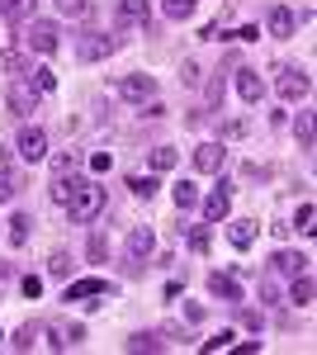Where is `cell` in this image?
<instances>
[{
  "mask_svg": "<svg viewBox=\"0 0 317 355\" xmlns=\"http://www.w3.org/2000/svg\"><path fill=\"white\" fill-rule=\"evenodd\" d=\"M100 209H105V190L95 185V180H85L71 199H67V214H71V223H95L100 218Z\"/></svg>",
  "mask_w": 317,
  "mask_h": 355,
  "instance_id": "6da1fadb",
  "label": "cell"
},
{
  "mask_svg": "<svg viewBox=\"0 0 317 355\" xmlns=\"http://www.w3.org/2000/svg\"><path fill=\"white\" fill-rule=\"evenodd\" d=\"M24 43H28V53L53 57V53H57V43H62V28H57L53 19H28V28H24Z\"/></svg>",
  "mask_w": 317,
  "mask_h": 355,
  "instance_id": "7a4b0ae2",
  "label": "cell"
},
{
  "mask_svg": "<svg viewBox=\"0 0 317 355\" xmlns=\"http://www.w3.org/2000/svg\"><path fill=\"white\" fill-rule=\"evenodd\" d=\"M114 48H119V43H114L109 33H95V28L76 38V57H80V62H105V57L114 53Z\"/></svg>",
  "mask_w": 317,
  "mask_h": 355,
  "instance_id": "3957f363",
  "label": "cell"
},
{
  "mask_svg": "<svg viewBox=\"0 0 317 355\" xmlns=\"http://www.w3.org/2000/svg\"><path fill=\"white\" fill-rule=\"evenodd\" d=\"M275 90H280V100H284V105H293V100H303V95L313 90V81H308V71L284 67V71H280V81H275Z\"/></svg>",
  "mask_w": 317,
  "mask_h": 355,
  "instance_id": "277c9868",
  "label": "cell"
},
{
  "mask_svg": "<svg viewBox=\"0 0 317 355\" xmlns=\"http://www.w3.org/2000/svg\"><path fill=\"white\" fill-rule=\"evenodd\" d=\"M15 152H19L24 162H43V157H48V133H43V128H33V123H28V128H19Z\"/></svg>",
  "mask_w": 317,
  "mask_h": 355,
  "instance_id": "5b68a950",
  "label": "cell"
},
{
  "mask_svg": "<svg viewBox=\"0 0 317 355\" xmlns=\"http://www.w3.org/2000/svg\"><path fill=\"white\" fill-rule=\"evenodd\" d=\"M152 251H157V232H152V227H132L128 232V266L132 270H142Z\"/></svg>",
  "mask_w": 317,
  "mask_h": 355,
  "instance_id": "8992f818",
  "label": "cell"
},
{
  "mask_svg": "<svg viewBox=\"0 0 317 355\" xmlns=\"http://www.w3.org/2000/svg\"><path fill=\"white\" fill-rule=\"evenodd\" d=\"M38 105H43V90L33 81H15L10 85V110L15 114H38Z\"/></svg>",
  "mask_w": 317,
  "mask_h": 355,
  "instance_id": "52a82bcc",
  "label": "cell"
},
{
  "mask_svg": "<svg viewBox=\"0 0 317 355\" xmlns=\"http://www.w3.org/2000/svg\"><path fill=\"white\" fill-rule=\"evenodd\" d=\"M119 95L132 100V105H147V100H157V76H123Z\"/></svg>",
  "mask_w": 317,
  "mask_h": 355,
  "instance_id": "ba28073f",
  "label": "cell"
},
{
  "mask_svg": "<svg viewBox=\"0 0 317 355\" xmlns=\"http://www.w3.org/2000/svg\"><path fill=\"white\" fill-rule=\"evenodd\" d=\"M85 185V175H76V171H53V185H48V194H53V204H62L67 209V199Z\"/></svg>",
  "mask_w": 317,
  "mask_h": 355,
  "instance_id": "9c48e42d",
  "label": "cell"
},
{
  "mask_svg": "<svg viewBox=\"0 0 317 355\" xmlns=\"http://www.w3.org/2000/svg\"><path fill=\"white\" fill-rule=\"evenodd\" d=\"M109 284L100 279V275H90V279H71L67 284V303H80V299H105Z\"/></svg>",
  "mask_w": 317,
  "mask_h": 355,
  "instance_id": "30bf717a",
  "label": "cell"
},
{
  "mask_svg": "<svg viewBox=\"0 0 317 355\" xmlns=\"http://www.w3.org/2000/svg\"><path fill=\"white\" fill-rule=\"evenodd\" d=\"M204 199V218L209 223H223L228 214H232V194H228V185H218L213 194H199Z\"/></svg>",
  "mask_w": 317,
  "mask_h": 355,
  "instance_id": "8fae6325",
  "label": "cell"
},
{
  "mask_svg": "<svg viewBox=\"0 0 317 355\" xmlns=\"http://www.w3.org/2000/svg\"><path fill=\"white\" fill-rule=\"evenodd\" d=\"M308 270V256H298V251H275V256H270V275H303Z\"/></svg>",
  "mask_w": 317,
  "mask_h": 355,
  "instance_id": "7c38bea8",
  "label": "cell"
},
{
  "mask_svg": "<svg viewBox=\"0 0 317 355\" xmlns=\"http://www.w3.org/2000/svg\"><path fill=\"white\" fill-rule=\"evenodd\" d=\"M0 71H5V76H28V71H33V57H28L24 48H5V53H0Z\"/></svg>",
  "mask_w": 317,
  "mask_h": 355,
  "instance_id": "4fadbf2b",
  "label": "cell"
},
{
  "mask_svg": "<svg viewBox=\"0 0 317 355\" xmlns=\"http://www.w3.org/2000/svg\"><path fill=\"white\" fill-rule=\"evenodd\" d=\"M194 171H204V175L223 171V142H204V147H194Z\"/></svg>",
  "mask_w": 317,
  "mask_h": 355,
  "instance_id": "5bb4252c",
  "label": "cell"
},
{
  "mask_svg": "<svg viewBox=\"0 0 317 355\" xmlns=\"http://www.w3.org/2000/svg\"><path fill=\"white\" fill-rule=\"evenodd\" d=\"M237 95L246 100V105H256L265 95V81H261V71H251V67H241L237 71Z\"/></svg>",
  "mask_w": 317,
  "mask_h": 355,
  "instance_id": "9a60e30c",
  "label": "cell"
},
{
  "mask_svg": "<svg viewBox=\"0 0 317 355\" xmlns=\"http://www.w3.org/2000/svg\"><path fill=\"white\" fill-rule=\"evenodd\" d=\"M293 28H298L293 10L289 5H275V10H270V33H275V38H293Z\"/></svg>",
  "mask_w": 317,
  "mask_h": 355,
  "instance_id": "2e32d148",
  "label": "cell"
},
{
  "mask_svg": "<svg viewBox=\"0 0 317 355\" xmlns=\"http://www.w3.org/2000/svg\"><path fill=\"white\" fill-rule=\"evenodd\" d=\"M19 190H24V171H15V166L5 162L0 166V204H10Z\"/></svg>",
  "mask_w": 317,
  "mask_h": 355,
  "instance_id": "e0dca14e",
  "label": "cell"
},
{
  "mask_svg": "<svg viewBox=\"0 0 317 355\" xmlns=\"http://www.w3.org/2000/svg\"><path fill=\"white\" fill-rule=\"evenodd\" d=\"M228 242L237 246V251H246V246L256 242V223H251V218H232V223H228Z\"/></svg>",
  "mask_w": 317,
  "mask_h": 355,
  "instance_id": "ac0fdd59",
  "label": "cell"
},
{
  "mask_svg": "<svg viewBox=\"0 0 317 355\" xmlns=\"http://www.w3.org/2000/svg\"><path fill=\"white\" fill-rule=\"evenodd\" d=\"M209 289L218 294V299H228V303H241V284L232 279V275H223V270L209 275Z\"/></svg>",
  "mask_w": 317,
  "mask_h": 355,
  "instance_id": "d6986e66",
  "label": "cell"
},
{
  "mask_svg": "<svg viewBox=\"0 0 317 355\" xmlns=\"http://www.w3.org/2000/svg\"><path fill=\"white\" fill-rule=\"evenodd\" d=\"M313 294H317L313 275H308V270H303V275H293V289H289V299L298 303V308H308V303H313Z\"/></svg>",
  "mask_w": 317,
  "mask_h": 355,
  "instance_id": "ffe728a7",
  "label": "cell"
},
{
  "mask_svg": "<svg viewBox=\"0 0 317 355\" xmlns=\"http://www.w3.org/2000/svg\"><path fill=\"white\" fill-rule=\"evenodd\" d=\"M128 351L142 355V351H166V341H161V331H132L128 336Z\"/></svg>",
  "mask_w": 317,
  "mask_h": 355,
  "instance_id": "44dd1931",
  "label": "cell"
},
{
  "mask_svg": "<svg viewBox=\"0 0 317 355\" xmlns=\"http://www.w3.org/2000/svg\"><path fill=\"white\" fill-rule=\"evenodd\" d=\"M175 162H180V152H175V147H152V157H147L152 175H161V171H175Z\"/></svg>",
  "mask_w": 317,
  "mask_h": 355,
  "instance_id": "7402d4cb",
  "label": "cell"
},
{
  "mask_svg": "<svg viewBox=\"0 0 317 355\" xmlns=\"http://www.w3.org/2000/svg\"><path fill=\"white\" fill-rule=\"evenodd\" d=\"M43 341V322H24V327L15 331V351H33Z\"/></svg>",
  "mask_w": 317,
  "mask_h": 355,
  "instance_id": "603a6c76",
  "label": "cell"
},
{
  "mask_svg": "<svg viewBox=\"0 0 317 355\" xmlns=\"http://www.w3.org/2000/svg\"><path fill=\"white\" fill-rule=\"evenodd\" d=\"M147 19V0H119V24H142Z\"/></svg>",
  "mask_w": 317,
  "mask_h": 355,
  "instance_id": "cb8c5ba5",
  "label": "cell"
},
{
  "mask_svg": "<svg viewBox=\"0 0 317 355\" xmlns=\"http://www.w3.org/2000/svg\"><path fill=\"white\" fill-rule=\"evenodd\" d=\"M57 10H62L67 19H95V5H90V0H57Z\"/></svg>",
  "mask_w": 317,
  "mask_h": 355,
  "instance_id": "d4e9b609",
  "label": "cell"
},
{
  "mask_svg": "<svg viewBox=\"0 0 317 355\" xmlns=\"http://www.w3.org/2000/svg\"><path fill=\"white\" fill-rule=\"evenodd\" d=\"M128 190L137 194V199H152V194H157V175H152V171H147V175H128Z\"/></svg>",
  "mask_w": 317,
  "mask_h": 355,
  "instance_id": "484cf974",
  "label": "cell"
},
{
  "mask_svg": "<svg viewBox=\"0 0 317 355\" xmlns=\"http://www.w3.org/2000/svg\"><path fill=\"white\" fill-rule=\"evenodd\" d=\"M194 5H199V0H161L166 19H189V15H194Z\"/></svg>",
  "mask_w": 317,
  "mask_h": 355,
  "instance_id": "4316f807",
  "label": "cell"
},
{
  "mask_svg": "<svg viewBox=\"0 0 317 355\" xmlns=\"http://www.w3.org/2000/svg\"><path fill=\"white\" fill-rule=\"evenodd\" d=\"M48 275H57V279H67V275H71V256H67L62 246H57L53 256H48Z\"/></svg>",
  "mask_w": 317,
  "mask_h": 355,
  "instance_id": "83f0119b",
  "label": "cell"
},
{
  "mask_svg": "<svg viewBox=\"0 0 317 355\" xmlns=\"http://www.w3.org/2000/svg\"><path fill=\"white\" fill-rule=\"evenodd\" d=\"M293 133H298V147H303V152H313V114H298Z\"/></svg>",
  "mask_w": 317,
  "mask_h": 355,
  "instance_id": "f1b7e54d",
  "label": "cell"
},
{
  "mask_svg": "<svg viewBox=\"0 0 317 355\" xmlns=\"http://www.w3.org/2000/svg\"><path fill=\"white\" fill-rule=\"evenodd\" d=\"M175 204H180V209H194V204H199V185H194V180H180V185H175Z\"/></svg>",
  "mask_w": 317,
  "mask_h": 355,
  "instance_id": "f546056e",
  "label": "cell"
},
{
  "mask_svg": "<svg viewBox=\"0 0 317 355\" xmlns=\"http://www.w3.org/2000/svg\"><path fill=\"white\" fill-rule=\"evenodd\" d=\"M28 10H33V0H5V10H0V19H28Z\"/></svg>",
  "mask_w": 317,
  "mask_h": 355,
  "instance_id": "4dcf8cb0",
  "label": "cell"
},
{
  "mask_svg": "<svg viewBox=\"0 0 317 355\" xmlns=\"http://www.w3.org/2000/svg\"><path fill=\"white\" fill-rule=\"evenodd\" d=\"M28 227H33V218H28V214H15V223H10V242L24 246L28 242Z\"/></svg>",
  "mask_w": 317,
  "mask_h": 355,
  "instance_id": "1f68e13d",
  "label": "cell"
},
{
  "mask_svg": "<svg viewBox=\"0 0 317 355\" xmlns=\"http://www.w3.org/2000/svg\"><path fill=\"white\" fill-rule=\"evenodd\" d=\"M28 76H33V85H38L43 95H53V90H57V71H48V67H38V71H28Z\"/></svg>",
  "mask_w": 317,
  "mask_h": 355,
  "instance_id": "d6a6232c",
  "label": "cell"
},
{
  "mask_svg": "<svg viewBox=\"0 0 317 355\" xmlns=\"http://www.w3.org/2000/svg\"><path fill=\"white\" fill-rule=\"evenodd\" d=\"M213 237H209V223L204 227H189V251H209Z\"/></svg>",
  "mask_w": 317,
  "mask_h": 355,
  "instance_id": "836d02e7",
  "label": "cell"
},
{
  "mask_svg": "<svg viewBox=\"0 0 317 355\" xmlns=\"http://www.w3.org/2000/svg\"><path fill=\"white\" fill-rule=\"evenodd\" d=\"M105 256H109V237H105V232H90V261L100 266Z\"/></svg>",
  "mask_w": 317,
  "mask_h": 355,
  "instance_id": "e575fe53",
  "label": "cell"
},
{
  "mask_svg": "<svg viewBox=\"0 0 317 355\" xmlns=\"http://www.w3.org/2000/svg\"><path fill=\"white\" fill-rule=\"evenodd\" d=\"M218 133H223V137H246V133H251V119H228Z\"/></svg>",
  "mask_w": 317,
  "mask_h": 355,
  "instance_id": "d590c367",
  "label": "cell"
},
{
  "mask_svg": "<svg viewBox=\"0 0 317 355\" xmlns=\"http://www.w3.org/2000/svg\"><path fill=\"white\" fill-rule=\"evenodd\" d=\"M313 223H317V209H313V204H303L298 218H293V227H298V232H313Z\"/></svg>",
  "mask_w": 317,
  "mask_h": 355,
  "instance_id": "8d00e7d4",
  "label": "cell"
},
{
  "mask_svg": "<svg viewBox=\"0 0 317 355\" xmlns=\"http://www.w3.org/2000/svg\"><path fill=\"white\" fill-rule=\"evenodd\" d=\"M261 299L265 303H280V284H275V275H265V279H261Z\"/></svg>",
  "mask_w": 317,
  "mask_h": 355,
  "instance_id": "74e56055",
  "label": "cell"
},
{
  "mask_svg": "<svg viewBox=\"0 0 317 355\" xmlns=\"http://www.w3.org/2000/svg\"><path fill=\"white\" fill-rule=\"evenodd\" d=\"M223 346H232V331H218L213 341H204V351H223Z\"/></svg>",
  "mask_w": 317,
  "mask_h": 355,
  "instance_id": "f35d334b",
  "label": "cell"
},
{
  "mask_svg": "<svg viewBox=\"0 0 317 355\" xmlns=\"http://www.w3.org/2000/svg\"><path fill=\"white\" fill-rule=\"evenodd\" d=\"M180 81H185V85H199V67H194V62H185V67H180Z\"/></svg>",
  "mask_w": 317,
  "mask_h": 355,
  "instance_id": "ab89813d",
  "label": "cell"
},
{
  "mask_svg": "<svg viewBox=\"0 0 317 355\" xmlns=\"http://www.w3.org/2000/svg\"><path fill=\"white\" fill-rule=\"evenodd\" d=\"M24 294H28V299H38V294H43V279H38V275H28V279H24Z\"/></svg>",
  "mask_w": 317,
  "mask_h": 355,
  "instance_id": "60d3db41",
  "label": "cell"
},
{
  "mask_svg": "<svg viewBox=\"0 0 317 355\" xmlns=\"http://www.w3.org/2000/svg\"><path fill=\"white\" fill-rule=\"evenodd\" d=\"M76 166H80L76 157H53V171H76Z\"/></svg>",
  "mask_w": 317,
  "mask_h": 355,
  "instance_id": "b9f144b4",
  "label": "cell"
},
{
  "mask_svg": "<svg viewBox=\"0 0 317 355\" xmlns=\"http://www.w3.org/2000/svg\"><path fill=\"white\" fill-rule=\"evenodd\" d=\"M10 279H15V266H10V261H0V284H10Z\"/></svg>",
  "mask_w": 317,
  "mask_h": 355,
  "instance_id": "7bdbcfd3",
  "label": "cell"
},
{
  "mask_svg": "<svg viewBox=\"0 0 317 355\" xmlns=\"http://www.w3.org/2000/svg\"><path fill=\"white\" fill-rule=\"evenodd\" d=\"M0 10H5V0H0Z\"/></svg>",
  "mask_w": 317,
  "mask_h": 355,
  "instance_id": "ee69618b",
  "label": "cell"
},
{
  "mask_svg": "<svg viewBox=\"0 0 317 355\" xmlns=\"http://www.w3.org/2000/svg\"><path fill=\"white\" fill-rule=\"evenodd\" d=\"M0 341H5V336H0Z\"/></svg>",
  "mask_w": 317,
  "mask_h": 355,
  "instance_id": "f6af8a7d",
  "label": "cell"
}]
</instances>
